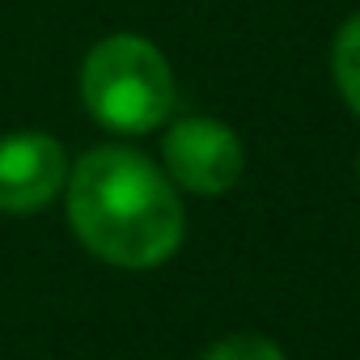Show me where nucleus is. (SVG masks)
Listing matches in <instances>:
<instances>
[{
	"mask_svg": "<svg viewBox=\"0 0 360 360\" xmlns=\"http://www.w3.org/2000/svg\"><path fill=\"white\" fill-rule=\"evenodd\" d=\"M85 110L123 136L153 131L174 110V72L165 56L140 34L102 39L81 64Z\"/></svg>",
	"mask_w": 360,
	"mask_h": 360,
	"instance_id": "2",
	"label": "nucleus"
},
{
	"mask_svg": "<svg viewBox=\"0 0 360 360\" xmlns=\"http://www.w3.org/2000/svg\"><path fill=\"white\" fill-rule=\"evenodd\" d=\"M68 183V157L47 131L0 136V212H39Z\"/></svg>",
	"mask_w": 360,
	"mask_h": 360,
	"instance_id": "4",
	"label": "nucleus"
},
{
	"mask_svg": "<svg viewBox=\"0 0 360 360\" xmlns=\"http://www.w3.org/2000/svg\"><path fill=\"white\" fill-rule=\"evenodd\" d=\"M161 157L169 183L195 195H225L246 169L238 131L217 119H178L161 140Z\"/></svg>",
	"mask_w": 360,
	"mask_h": 360,
	"instance_id": "3",
	"label": "nucleus"
},
{
	"mask_svg": "<svg viewBox=\"0 0 360 360\" xmlns=\"http://www.w3.org/2000/svg\"><path fill=\"white\" fill-rule=\"evenodd\" d=\"M68 225L98 259L115 267H157L183 242V204L144 153L102 144L68 174Z\"/></svg>",
	"mask_w": 360,
	"mask_h": 360,
	"instance_id": "1",
	"label": "nucleus"
},
{
	"mask_svg": "<svg viewBox=\"0 0 360 360\" xmlns=\"http://www.w3.org/2000/svg\"><path fill=\"white\" fill-rule=\"evenodd\" d=\"M330 72H335L343 102L360 115V13L339 26L335 47H330Z\"/></svg>",
	"mask_w": 360,
	"mask_h": 360,
	"instance_id": "5",
	"label": "nucleus"
},
{
	"mask_svg": "<svg viewBox=\"0 0 360 360\" xmlns=\"http://www.w3.org/2000/svg\"><path fill=\"white\" fill-rule=\"evenodd\" d=\"M200 360H284V352H280L267 335H250V330H242V335H225V339H217Z\"/></svg>",
	"mask_w": 360,
	"mask_h": 360,
	"instance_id": "6",
	"label": "nucleus"
}]
</instances>
